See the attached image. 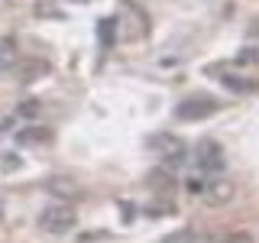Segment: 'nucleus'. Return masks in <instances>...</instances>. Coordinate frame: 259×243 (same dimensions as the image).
<instances>
[{
	"label": "nucleus",
	"mask_w": 259,
	"mask_h": 243,
	"mask_svg": "<svg viewBox=\"0 0 259 243\" xmlns=\"http://www.w3.org/2000/svg\"><path fill=\"white\" fill-rule=\"evenodd\" d=\"M75 224H78V211L71 208L68 201H55V205H49L42 214H39V230H42V233H52V237L68 233Z\"/></svg>",
	"instance_id": "f257e3e1"
},
{
	"label": "nucleus",
	"mask_w": 259,
	"mask_h": 243,
	"mask_svg": "<svg viewBox=\"0 0 259 243\" xmlns=\"http://www.w3.org/2000/svg\"><path fill=\"white\" fill-rule=\"evenodd\" d=\"M217 110H221V101H217V97L194 94V97H188V101H182L175 107V117L178 120H204V117H210V113H217Z\"/></svg>",
	"instance_id": "f03ea898"
},
{
	"label": "nucleus",
	"mask_w": 259,
	"mask_h": 243,
	"mask_svg": "<svg viewBox=\"0 0 259 243\" xmlns=\"http://www.w3.org/2000/svg\"><path fill=\"white\" fill-rule=\"evenodd\" d=\"M149 146L156 149V156H162V162H168V166H178V162H185V156H188L185 143L172 133H156L149 140Z\"/></svg>",
	"instance_id": "7ed1b4c3"
},
{
	"label": "nucleus",
	"mask_w": 259,
	"mask_h": 243,
	"mask_svg": "<svg viewBox=\"0 0 259 243\" xmlns=\"http://www.w3.org/2000/svg\"><path fill=\"white\" fill-rule=\"evenodd\" d=\"M233 194H237V188H233L230 178H207V182L201 185V198L207 201V208H224V205H230Z\"/></svg>",
	"instance_id": "20e7f679"
},
{
	"label": "nucleus",
	"mask_w": 259,
	"mask_h": 243,
	"mask_svg": "<svg viewBox=\"0 0 259 243\" xmlns=\"http://www.w3.org/2000/svg\"><path fill=\"white\" fill-rule=\"evenodd\" d=\"M46 191L52 194V198H59V201H78L81 198V188L75 182H71V178H65V175H55V178H49L46 182Z\"/></svg>",
	"instance_id": "39448f33"
},
{
	"label": "nucleus",
	"mask_w": 259,
	"mask_h": 243,
	"mask_svg": "<svg viewBox=\"0 0 259 243\" xmlns=\"http://www.w3.org/2000/svg\"><path fill=\"white\" fill-rule=\"evenodd\" d=\"M198 152H201V156H198V166H201V169H207V172H221V169H224L221 149H217L214 143H201Z\"/></svg>",
	"instance_id": "423d86ee"
},
{
	"label": "nucleus",
	"mask_w": 259,
	"mask_h": 243,
	"mask_svg": "<svg viewBox=\"0 0 259 243\" xmlns=\"http://www.w3.org/2000/svg\"><path fill=\"white\" fill-rule=\"evenodd\" d=\"M20 75H23V81H36V78L49 75V65L42 59H26V62L20 65Z\"/></svg>",
	"instance_id": "0eeeda50"
},
{
	"label": "nucleus",
	"mask_w": 259,
	"mask_h": 243,
	"mask_svg": "<svg viewBox=\"0 0 259 243\" xmlns=\"http://www.w3.org/2000/svg\"><path fill=\"white\" fill-rule=\"evenodd\" d=\"M237 65H243V68H259V46H243L237 52Z\"/></svg>",
	"instance_id": "6e6552de"
},
{
	"label": "nucleus",
	"mask_w": 259,
	"mask_h": 243,
	"mask_svg": "<svg viewBox=\"0 0 259 243\" xmlns=\"http://www.w3.org/2000/svg\"><path fill=\"white\" fill-rule=\"evenodd\" d=\"M49 136H52V133H49L46 127H26V130L16 133V140H20V143H46Z\"/></svg>",
	"instance_id": "1a4fd4ad"
},
{
	"label": "nucleus",
	"mask_w": 259,
	"mask_h": 243,
	"mask_svg": "<svg viewBox=\"0 0 259 243\" xmlns=\"http://www.w3.org/2000/svg\"><path fill=\"white\" fill-rule=\"evenodd\" d=\"M214 243H256L249 233H243V230H237V233H224L221 240H214Z\"/></svg>",
	"instance_id": "9d476101"
},
{
	"label": "nucleus",
	"mask_w": 259,
	"mask_h": 243,
	"mask_svg": "<svg viewBox=\"0 0 259 243\" xmlns=\"http://www.w3.org/2000/svg\"><path fill=\"white\" fill-rule=\"evenodd\" d=\"M13 62V43H4L0 46V65H10Z\"/></svg>",
	"instance_id": "9b49d317"
},
{
	"label": "nucleus",
	"mask_w": 259,
	"mask_h": 243,
	"mask_svg": "<svg viewBox=\"0 0 259 243\" xmlns=\"http://www.w3.org/2000/svg\"><path fill=\"white\" fill-rule=\"evenodd\" d=\"M20 113H23V117H36V113H39V101H23Z\"/></svg>",
	"instance_id": "f8f14e48"
},
{
	"label": "nucleus",
	"mask_w": 259,
	"mask_h": 243,
	"mask_svg": "<svg viewBox=\"0 0 259 243\" xmlns=\"http://www.w3.org/2000/svg\"><path fill=\"white\" fill-rule=\"evenodd\" d=\"M246 43L259 46V20H253V26H249V32H246Z\"/></svg>",
	"instance_id": "ddd939ff"
},
{
	"label": "nucleus",
	"mask_w": 259,
	"mask_h": 243,
	"mask_svg": "<svg viewBox=\"0 0 259 243\" xmlns=\"http://www.w3.org/2000/svg\"><path fill=\"white\" fill-rule=\"evenodd\" d=\"M0 214H4V198H0Z\"/></svg>",
	"instance_id": "4468645a"
}]
</instances>
